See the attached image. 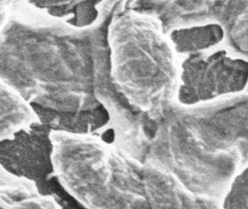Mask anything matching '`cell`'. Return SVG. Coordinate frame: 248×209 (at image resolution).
Instances as JSON below:
<instances>
[{"label": "cell", "mask_w": 248, "mask_h": 209, "mask_svg": "<svg viewBox=\"0 0 248 209\" xmlns=\"http://www.w3.org/2000/svg\"><path fill=\"white\" fill-rule=\"evenodd\" d=\"M182 99L187 104L240 93L248 84V61L225 50L192 55L185 64Z\"/></svg>", "instance_id": "cell-1"}, {"label": "cell", "mask_w": 248, "mask_h": 209, "mask_svg": "<svg viewBox=\"0 0 248 209\" xmlns=\"http://www.w3.org/2000/svg\"><path fill=\"white\" fill-rule=\"evenodd\" d=\"M177 36L182 50L198 52L218 45L224 39V31L218 23H209L183 30Z\"/></svg>", "instance_id": "cell-2"}, {"label": "cell", "mask_w": 248, "mask_h": 209, "mask_svg": "<svg viewBox=\"0 0 248 209\" xmlns=\"http://www.w3.org/2000/svg\"><path fill=\"white\" fill-rule=\"evenodd\" d=\"M223 207L224 209H248V165L230 184Z\"/></svg>", "instance_id": "cell-3"}]
</instances>
